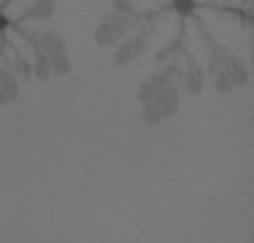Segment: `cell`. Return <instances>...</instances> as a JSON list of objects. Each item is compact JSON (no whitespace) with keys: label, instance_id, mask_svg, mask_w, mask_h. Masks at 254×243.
Segmentation results:
<instances>
[{"label":"cell","instance_id":"cell-1","mask_svg":"<svg viewBox=\"0 0 254 243\" xmlns=\"http://www.w3.org/2000/svg\"><path fill=\"white\" fill-rule=\"evenodd\" d=\"M143 105V121L147 125H158L165 119L176 114L179 110V89L172 80H165L161 89L154 94L149 101L140 103Z\"/></svg>","mask_w":254,"mask_h":243},{"label":"cell","instance_id":"cell-2","mask_svg":"<svg viewBox=\"0 0 254 243\" xmlns=\"http://www.w3.org/2000/svg\"><path fill=\"white\" fill-rule=\"evenodd\" d=\"M212 69H221L228 74V78L232 80L234 87H243L250 80V71H248L246 62L241 58H237L234 54H230L228 49L219 47L212 49Z\"/></svg>","mask_w":254,"mask_h":243},{"label":"cell","instance_id":"cell-3","mask_svg":"<svg viewBox=\"0 0 254 243\" xmlns=\"http://www.w3.org/2000/svg\"><path fill=\"white\" fill-rule=\"evenodd\" d=\"M127 29H129L127 16L112 11V13H107V16L98 22L96 29H94V40H96V45H101V47H112V45H116L119 40L125 38Z\"/></svg>","mask_w":254,"mask_h":243},{"label":"cell","instance_id":"cell-4","mask_svg":"<svg viewBox=\"0 0 254 243\" xmlns=\"http://www.w3.org/2000/svg\"><path fill=\"white\" fill-rule=\"evenodd\" d=\"M143 52H145V38H143V36L125 38L123 45H121V47L114 52V62H116L119 67L129 65V62L136 61V58H138Z\"/></svg>","mask_w":254,"mask_h":243},{"label":"cell","instance_id":"cell-5","mask_svg":"<svg viewBox=\"0 0 254 243\" xmlns=\"http://www.w3.org/2000/svg\"><path fill=\"white\" fill-rule=\"evenodd\" d=\"M203 87H205V71L201 69V65L196 61L190 58L188 71H185V92L190 96H198L203 92Z\"/></svg>","mask_w":254,"mask_h":243},{"label":"cell","instance_id":"cell-6","mask_svg":"<svg viewBox=\"0 0 254 243\" xmlns=\"http://www.w3.org/2000/svg\"><path fill=\"white\" fill-rule=\"evenodd\" d=\"M18 92H20V87H18V80L13 78V74L0 67V107L16 101Z\"/></svg>","mask_w":254,"mask_h":243},{"label":"cell","instance_id":"cell-7","mask_svg":"<svg viewBox=\"0 0 254 243\" xmlns=\"http://www.w3.org/2000/svg\"><path fill=\"white\" fill-rule=\"evenodd\" d=\"M165 80H170V74L167 71H161V74H154V76H149L147 80H143L140 83V87H138V103H145V101H149V98L154 96V94L158 92V89L165 85Z\"/></svg>","mask_w":254,"mask_h":243},{"label":"cell","instance_id":"cell-8","mask_svg":"<svg viewBox=\"0 0 254 243\" xmlns=\"http://www.w3.org/2000/svg\"><path fill=\"white\" fill-rule=\"evenodd\" d=\"M54 13H56V0H34V4L25 11V18H31V20H49Z\"/></svg>","mask_w":254,"mask_h":243},{"label":"cell","instance_id":"cell-9","mask_svg":"<svg viewBox=\"0 0 254 243\" xmlns=\"http://www.w3.org/2000/svg\"><path fill=\"white\" fill-rule=\"evenodd\" d=\"M34 47H38L40 52H45V54H52V52H61V49H65V40H63L56 31H43V34L36 38Z\"/></svg>","mask_w":254,"mask_h":243},{"label":"cell","instance_id":"cell-10","mask_svg":"<svg viewBox=\"0 0 254 243\" xmlns=\"http://www.w3.org/2000/svg\"><path fill=\"white\" fill-rule=\"evenodd\" d=\"M47 61H49V67H52V74L67 76L71 71V58H69V54H67L65 49L47 54Z\"/></svg>","mask_w":254,"mask_h":243},{"label":"cell","instance_id":"cell-11","mask_svg":"<svg viewBox=\"0 0 254 243\" xmlns=\"http://www.w3.org/2000/svg\"><path fill=\"white\" fill-rule=\"evenodd\" d=\"M31 76L38 80H49V76H52V67H49V61H47V54L40 52L38 47H36V58L34 62H31Z\"/></svg>","mask_w":254,"mask_h":243},{"label":"cell","instance_id":"cell-12","mask_svg":"<svg viewBox=\"0 0 254 243\" xmlns=\"http://www.w3.org/2000/svg\"><path fill=\"white\" fill-rule=\"evenodd\" d=\"M212 80H214V89L219 94H230L234 89L232 80H230L228 74H225V71H221V69H212Z\"/></svg>","mask_w":254,"mask_h":243},{"label":"cell","instance_id":"cell-13","mask_svg":"<svg viewBox=\"0 0 254 243\" xmlns=\"http://www.w3.org/2000/svg\"><path fill=\"white\" fill-rule=\"evenodd\" d=\"M16 71H18V76H22V80L31 78V62L22 54H16Z\"/></svg>","mask_w":254,"mask_h":243},{"label":"cell","instance_id":"cell-14","mask_svg":"<svg viewBox=\"0 0 254 243\" xmlns=\"http://www.w3.org/2000/svg\"><path fill=\"white\" fill-rule=\"evenodd\" d=\"M112 11L123 13V16H131L134 13V2L131 0H112Z\"/></svg>","mask_w":254,"mask_h":243},{"label":"cell","instance_id":"cell-15","mask_svg":"<svg viewBox=\"0 0 254 243\" xmlns=\"http://www.w3.org/2000/svg\"><path fill=\"white\" fill-rule=\"evenodd\" d=\"M172 7L179 13H183V16H190L196 9V0H172Z\"/></svg>","mask_w":254,"mask_h":243}]
</instances>
